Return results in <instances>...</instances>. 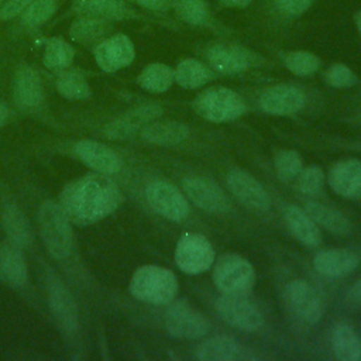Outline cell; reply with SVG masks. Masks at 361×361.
I'll return each instance as SVG.
<instances>
[{
  "label": "cell",
  "mask_w": 361,
  "mask_h": 361,
  "mask_svg": "<svg viewBox=\"0 0 361 361\" xmlns=\"http://www.w3.org/2000/svg\"><path fill=\"white\" fill-rule=\"evenodd\" d=\"M286 296L295 313L307 323H317L322 319V299L317 290L305 279H293L286 288Z\"/></svg>",
  "instance_id": "obj_16"
},
{
  "label": "cell",
  "mask_w": 361,
  "mask_h": 361,
  "mask_svg": "<svg viewBox=\"0 0 361 361\" xmlns=\"http://www.w3.org/2000/svg\"><path fill=\"white\" fill-rule=\"evenodd\" d=\"M188 199L207 213L224 214L230 212L231 202L217 183L203 176H188L182 182Z\"/></svg>",
  "instance_id": "obj_9"
},
{
  "label": "cell",
  "mask_w": 361,
  "mask_h": 361,
  "mask_svg": "<svg viewBox=\"0 0 361 361\" xmlns=\"http://www.w3.org/2000/svg\"><path fill=\"white\" fill-rule=\"evenodd\" d=\"M162 114V107L157 103L138 104L117 118L106 124L103 133L110 140H127L135 135L142 127Z\"/></svg>",
  "instance_id": "obj_11"
},
{
  "label": "cell",
  "mask_w": 361,
  "mask_h": 361,
  "mask_svg": "<svg viewBox=\"0 0 361 361\" xmlns=\"http://www.w3.org/2000/svg\"><path fill=\"white\" fill-rule=\"evenodd\" d=\"M168 333L178 338H200L209 333L210 324L203 313L189 302L180 299L169 305L165 313Z\"/></svg>",
  "instance_id": "obj_7"
},
{
  "label": "cell",
  "mask_w": 361,
  "mask_h": 361,
  "mask_svg": "<svg viewBox=\"0 0 361 361\" xmlns=\"http://www.w3.org/2000/svg\"><path fill=\"white\" fill-rule=\"evenodd\" d=\"M258 103L271 116H292L303 109L306 96L293 85H275L261 93Z\"/></svg>",
  "instance_id": "obj_14"
},
{
  "label": "cell",
  "mask_w": 361,
  "mask_h": 361,
  "mask_svg": "<svg viewBox=\"0 0 361 361\" xmlns=\"http://www.w3.org/2000/svg\"><path fill=\"white\" fill-rule=\"evenodd\" d=\"M274 165L278 176L285 180L298 178L303 169L302 157L293 149H281L274 158Z\"/></svg>",
  "instance_id": "obj_36"
},
{
  "label": "cell",
  "mask_w": 361,
  "mask_h": 361,
  "mask_svg": "<svg viewBox=\"0 0 361 361\" xmlns=\"http://www.w3.org/2000/svg\"><path fill=\"white\" fill-rule=\"evenodd\" d=\"M75 154L89 168L103 175L117 173L121 169L120 157L109 147L90 140H82L75 145Z\"/></svg>",
  "instance_id": "obj_19"
},
{
  "label": "cell",
  "mask_w": 361,
  "mask_h": 361,
  "mask_svg": "<svg viewBox=\"0 0 361 361\" xmlns=\"http://www.w3.org/2000/svg\"><path fill=\"white\" fill-rule=\"evenodd\" d=\"M276 8L289 16V17H296L303 14L313 3V0H274Z\"/></svg>",
  "instance_id": "obj_41"
},
{
  "label": "cell",
  "mask_w": 361,
  "mask_h": 361,
  "mask_svg": "<svg viewBox=\"0 0 361 361\" xmlns=\"http://www.w3.org/2000/svg\"><path fill=\"white\" fill-rule=\"evenodd\" d=\"M324 80L331 87H351L358 82L357 75L344 63H333L324 72Z\"/></svg>",
  "instance_id": "obj_39"
},
{
  "label": "cell",
  "mask_w": 361,
  "mask_h": 361,
  "mask_svg": "<svg viewBox=\"0 0 361 361\" xmlns=\"http://www.w3.org/2000/svg\"><path fill=\"white\" fill-rule=\"evenodd\" d=\"M209 65L223 75L245 72L255 65V55L244 47L231 44H214L206 51Z\"/></svg>",
  "instance_id": "obj_13"
},
{
  "label": "cell",
  "mask_w": 361,
  "mask_h": 361,
  "mask_svg": "<svg viewBox=\"0 0 361 361\" xmlns=\"http://www.w3.org/2000/svg\"><path fill=\"white\" fill-rule=\"evenodd\" d=\"M189 135V127L179 121H151L142 131L141 137L155 145H176L186 140Z\"/></svg>",
  "instance_id": "obj_25"
},
{
  "label": "cell",
  "mask_w": 361,
  "mask_h": 361,
  "mask_svg": "<svg viewBox=\"0 0 361 361\" xmlns=\"http://www.w3.org/2000/svg\"><path fill=\"white\" fill-rule=\"evenodd\" d=\"M331 345L340 361H357L361 358V340L354 329L345 323H338L333 329Z\"/></svg>",
  "instance_id": "obj_28"
},
{
  "label": "cell",
  "mask_w": 361,
  "mask_h": 361,
  "mask_svg": "<svg viewBox=\"0 0 361 361\" xmlns=\"http://www.w3.org/2000/svg\"><path fill=\"white\" fill-rule=\"evenodd\" d=\"M109 30V21L94 17L79 16L71 25L69 34L76 42L87 44L103 37Z\"/></svg>",
  "instance_id": "obj_34"
},
{
  "label": "cell",
  "mask_w": 361,
  "mask_h": 361,
  "mask_svg": "<svg viewBox=\"0 0 361 361\" xmlns=\"http://www.w3.org/2000/svg\"><path fill=\"white\" fill-rule=\"evenodd\" d=\"M35 0H8L1 8H0V20H11L17 16H21V13Z\"/></svg>",
  "instance_id": "obj_42"
},
{
  "label": "cell",
  "mask_w": 361,
  "mask_h": 361,
  "mask_svg": "<svg viewBox=\"0 0 361 361\" xmlns=\"http://www.w3.org/2000/svg\"><path fill=\"white\" fill-rule=\"evenodd\" d=\"M303 210L317 226L333 234L345 235L351 231L350 220L334 207L317 202H307Z\"/></svg>",
  "instance_id": "obj_26"
},
{
  "label": "cell",
  "mask_w": 361,
  "mask_h": 361,
  "mask_svg": "<svg viewBox=\"0 0 361 361\" xmlns=\"http://www.w3.org/2000/svg\"><path fill=\"white\" fill-rule=\"evenodd\" d=\"M55 11L56 0H35L21 13V20L28 27H38L47 23Z\"/></svg>",
  "instance_id": "obj_38"
},
{
  "label": "cell",
  "mask_w": 361,
  "mask_h": 361,
  "mask_svg": "<svg viewBox=\"0 0 361 361\" xmlns=\"http://www.w3.org/2000/svg\"><path fill=\"white\" fill-rule=\"evenodd\" d=\"M73 56H75L73 47L63 38L54 37V38H49L45 44L42 61L49 71L61 72L68 69L72 65Z\"/></svg>",
  "instance_id": "obj_32"
},
{
  "label": "cell",
  "mask_w": 361,
  "mask_h": 361,
  "mask_svg": "<svg viewBox=\"0 0 361 361\" xmlns=\"http://www.w3.org/2000/svg\"><path fill=\"white\" fill-rule=\"evenodd\" d=\"M134 1L151 11H166L171 7V0H134Z\"/></svg>",
  "instance_id": "obj_43"
},
{
  "label": "cell",
  "mask_w": 361,
  "mask_h": 361,
  "mask_svg": "<svg viewBox=\"0 0 361 361\" xmlns=\"http://www.w3.org/2000/svg\"><path fill=\"white\" fill-rule=\"evenodd\" d=\"M178 288L175 274L158 265L140 267L130 281V293L149 305L171 303L178 293Z\"/></svg>",
  "instance_id": "obj_2"
},
{
  "label": "cell",
  "mask_w": 361,
  "mask_h": 361,
  "mask_svg": "<svg viewBox=\"0 0 361 361\" xmlns=\"http://www.w3.org/2000/svg\"><path fill=\"white\" fill-rule=\"evenodd\" d=\"M21 248L11 240L0 245V271L14 286H24L28 281V268Z\"/></svg>",
  "instance_id": "obj_23"
},
{
  "label": "cell",
  "mask_w": 361,
  "mask_h": 361,
  "mask_svg": "<svg viewBox=\"0 0 361 361\" xmlns=\"http://www.w3.org/2000/svg\"><path fill=\"white\" fill-rule=\"evenodd\" d=\"M149 206L162 217L180 221L188 217L190 207L186 196L166 180H154L145 189Z\"/></svg>",
  "instance_id": "obj_8"
},
{
  "label": "cell",
  "mask_w": 361,
  "mask_h": 361,
  "mask_svg": "<svg viewBox=\"0 0 361 361\" xmlns=\"http://www.w3.org/2000/svg\"><path fill=\"white\" fill-rule=\"evenodd\" d=\"M223 6L226 7H237V8H243L247 7L252 0H219Z\"/></svg>",
  "instance_id": "obj_45"
},
{
  "label": "cell",
  "mask_w": 361,
  "mask_h": 361,
  "mask_svg": "<svg viewBox=\"0 0 361 361\" xmlns=\"http://www.w3.org/2000/svg\"><path fill=\"white\" fill-rule=\"evenodd\" d=\"M48 303L58 324L68 333L76 331L79 326L78 307L69 289L58 278L48 283Z\"/></svg>",
  "instance_id": "obj_17"
},
{
  "label": "cell",
  "mask_w": 361,
  "mask_h": 361,
  "mask_svg": "<svg viewBox=\"0 0 361 361\" xmlns=\"http://www.w3.org/2000/svg\"><path fill=\"white\" fill-rule=\"evenodd\" d=\"M175 82L185 89H197L213 79L212 69L197 59L186 58L173 71Z\"/></svg>",
  "instance_id": "obj_29"
},
{
  "label": "cell",
  "mask_w": 361,
  "mask_h": 361,
  "mask_svg": "<svg viewBox=\"0 0 361 361\" xmlns=\"http://www.w3.org/2000/svg\"><path fill=\"white\" fill-rule=\"evenodd\" d=\"M13 96L18 107L30 110L39 106L42 102V83L38 72L23 65L16 71L13 80Z\"/></svg>",
  "instance_id": "obj_20"
},
{
  "label": "cell",
  "mask_w": 361,
  "mask_h": 361,
  "mask_svg": "<svg viewBox=\"0 0 361 361\" xmlns=\"http://www.w3.org/2000/svg\"><path fill=\"white\" fill-rule=\"evenodd\" d=\"M97 66L104 72H116L128 66L134 56L135 49L133 41L124 34H116L102 39L93 51Z\"/></svg>",
  "instance_id": "obj_12"
},
{
  "label": "cell",
  "mask_w": 361,
  "mask_h": 361,
  "mask_svg": "<svg viewBox=\"0 0 361 361\" xmlns=\"http://www.w3.org/2000/svg\"><path fill=\"white\" fill-rule=\"evenodd\" d=\"M348 296H350V299H351L354 303H357V305L361 306V278L357 279L355 283H353V286L350 288Z\"/></svg>",
  "instance_id": "obj_44"
},
{
  "label": "cell",
  "mask_w": 361,
  "mask_h": 361,
  "mask_svg": "<svg viewBox=\"0 0 361 361\" xmlns=\"http://www.w3.org/2000/svg\"><path fill=\"white\" fill-rule=\"evenodd\" d=\"M196 113L204 120L221 123L238 118L245 113L243 97L228 87H210L195 99Z\"/></svg>",
  "instance_id": "obj_5"
},
{
  "label": "cell",
  "mask_w": 361,
  "mask_h": 361,
  "mask_svg": "<svg viewBox=\"0 0 361 361\" xmlns=\"http://www.w3.org/2000/svg\"><path fill=\"white\" fill-rule=\"evenodd\" d=\"M240 344H237L231 337L216 336L204 340L197 348V358L202 361H234L252 358V355L245 354Z\"/></svg>",
  "instance_id": "obj_24"
},
{
  "label": "cell",
  "mask_w": 361,
  "mask_h": 361,
  "mask_svg": "<svg viewBox=\"0 0 361 361\" xmlns=\"http://www.w3.org/2000/svg\"><path fill=\"white\" fill-rule=\"evenodd\" d=\"M281 59L285 68L296 76H310L320 68V59L307 51L282 52Z\"/></svg>",
  "instance_id": "obj_35"
},
{
  "label": "cell",
  "mask_w": 361,
  "mask_h": 361,
  "mask_svg": "<svg viewBox=\"0 0 361 361\" xmlns=\"http://www.w3.org/2000/svg\"><path fill=\"white\" fill-rule=\"evenodd\" d=\"M213 281L221 293L244 296L255 283V271L247 258L227 252L216 261Z\"/></svg>",
  "instance_id": "obj_4"
},
{
  "label": "cell",
  "mask_w": 361,
  "mask_h": 361,
  "mask_svg": "<svg viewBox=\"0 0 361 361\" xmlns=\"http://www.w3.org/2000/svg\"><path fill=\"white\" fill-rule=\"evenodd\" d=\"M72 10L79 16L102 18L107 21L124 20L133 16L126 0H73Z\"/></svg>",
  "instance_id": "obj_22"
},
{
  "label": "cell",
  "mask_w": 361,
  "mask_h": 361,
  "mask_svg": "<svg viewBox=\"0 0 361 361\" xmlns=\"http://www.w3.org/2000/svg\"><path fill=\"white\" fill-rule=\"evenodd\" d=\"M55 86L59 94L68 100H83L90 96V86L83 73L69 68L59 72Z\"/></svg>",
  "instance_id": "obj_33"
},
{
  "label": "cell",
  "mask_w": 361,
  "mask_h": 361,
  "mask_svg": "<svg viewBox=\"0 0 361 361\" xmlns=\"http://www.w3.org/2000/svg\"><path fill=\"white\" fill-rule=\"evenodd\" d=\"M173 257L179 269L189 275H197L210 268L214 261V250L204 235L189 231L178 240Z\"/></svg>",
  "instance_id": "obj_6"
},
{
  "label": "cell",
  "mask_w": 361,
  "mask_h": 361,
  "mask_svg": "<svg viewBox=\"0 0 361 361\" xmlns=\"http://www.w3.org/2000/svg\"><path fill=\"white\" fill-rule=\"evenodd\" d=\"M137 82L147 92L164 93L175 82L173 69L161 62L149 63L140 72Z\"/></svg>",
  "instance_id": "obj_31"
},
{
  "label": "cell",
  "mask_w": 361,
  "mask_h": 361,
  "mask_svg": "<svg viewBox=\"0 0 361 361\" xmlns=\"http://www.w3.org/2000/svg\"><path fill=\"white\" fill-rule=\"evenodd\" d=\"M175 10L190 25H202L209 20V8L203 0H176Z\"/></svg>",
  "instance_id": "obj_37"
},
{
  "label": "cell",
  "mask_w": 361,
  "mask_h": 361,
  "mask_svg": "<svg viewBox=\"0 0 361 361\" xmlns=\"http://www.w3.org/2000/svg\"><path fill=\"white\" fill-rule=\"evenodd\" d=\"M324 175L317 165L306 166L298 175L299 189L306 195H317L323 189Z\"/></svg>",
  "instance_id": "obj_40"
},
{
  "label": "cell",
  "mask_w": 361,
  "mask_h": 361,
  "mask_svg": "<svg viewBox=\"0 0 361 361\" xmlns=\"http://www.w3.org/2000/svg\"><path fill=\"white\" fill-rule=\"evenodd\" d=\"M216 310L231 326L255 331L262 326V314L258 307L240 295H221L216 299Z\"/></svg>",
  "instance_id": "obj_10"
},
{
  "label": "cell",
  "mask_w": 361,
  "mask_h": 361,
  "mask_svg": "<svg viewBox=\"0 0 361 361\" xmlns=\"http://www.w3.org/2000/svg\"><path fill=\"white\" fill-rule=\"evenodd\" d=\"M3 227L11 241L20 247L30 245L32 240L30 221L16 204H7L3 209Z\"/></svg>",
  "instance_id": "obj_30"
},
{
  "label": "cell",
  "mask_w": 361,
  "mask_h": 361,
  "mask_svg": "<svg viewBox=\"0 0 361 361\" xmlns=\"http://www.w3.org/2000/svg\"><path fill=\"white\" fill-rule=\"evenodd\" d=\"M121 202L120 189L103 173H90L72 180L59 197V204L68 219L79 226L107 217Z\"/></svg>",
  "instance_id": "obj_1"
},
{
  "label": "cell",
  "mask_w": 361,
  "mask_h": 361,
  "mask_svg": "<svg viewBox=\"0 0 361 361\" xmlns=\"http://www.w3.org/2000/svg\"><path fill=\"white\" fill-rule=\"evenodd\" d=\"M227 185L231 193L250 209L267 210L271 206L265 188L244 169H231L227 173Z\"/></svg>",
  "instance_id": "obj_15"
},
{
  "label": "cell",
  "mask_w": 361,
  "mask_h": 361,
  "mask_svg": "<svg viewBox=\"0 0 361 361\" xmlns=\"http://www.w3.org/2000/svg\"><path fill=\"white\" fill-rule=\"evenodd\" d=\"M355 25H357V28H358V32L361 34V10L358 11V14H357V17H355Z\"/></svg>",
  "instance_id": "obj_47"
},
{
  "label": "cell",
  "mask_w": 361,
  "mask_h": 361,
  "mask_svg": "<svg viewBox=\"0 0 361 361\" xmlns=\"http://www.w3.org/2000/svg\"><path fill=\"white\" fill-rule=\"evenodd\" d=\"M313 265L319 274L338 278L351 274L358 267V257L345 248L324 250L314 255Z\"/></svg>",
  "instance_id": "obj_21"
},
{
  "label": "cell",
  "mask_w": 361,
  "mask_h": 361,
  "mask_svg": "<svg viewBox=\"0 0 361 361\" xmlns=\"http://www.w3.org/2000/svg\"><path fill=\"white\" fill-rule=\"evenodd\" d=\"M8 118V107L4 102L0 100V126H3Z\"/></svg>",
  "instance_id": "obj_46"
},
{
  "label": "cell",
  "mask_w": 361,
  "mask_h": 361,
  "mask_svg": "<svg viewBox=\"0 0 361 361\" xmlns=\"http://www.w3.org/2000/svg\"><path fill=\"white\" fill-rule=\"evenodd\" d=\"M38 224L41 238L51 257L63 259L72 251V228L71 220L65 214L59 203L45 200L38 210Z\"/></svg>",
  "instance_id": "obj_3"
},
{
  "label": "cell",
  "mask_w": 361,
  "mask_h": 361,
  "mask_svg": "<svg viewBox=\"0 0 361 361\" xmlns=\"http://www.w3.org/2000/svg\"><path fill=\"white\" fill-rule=\"evenodd\" d=\"M285 220L290 233L302 244L307 247H316L320 244V228L305 210L299 209L298 206H289L285 212Z\"/></svg>",
  "instance_id": "obj_27"
},
{
  "label": "cell",
  "mask_w": 361,
  "mask_h": 361,
  "mask_svg": "<svg viewBox=\"0 0 361 361\" xmlns=\"http://www.w3.org/2000/svg\"><path fill=\"white\" fill-rule=\"evenodd\" d=\"M333 192L347 199H361V161L347 158L336 162L329 171Z\"/></svg>",
  "instance_id": "obj_18"
}]
</instances>
